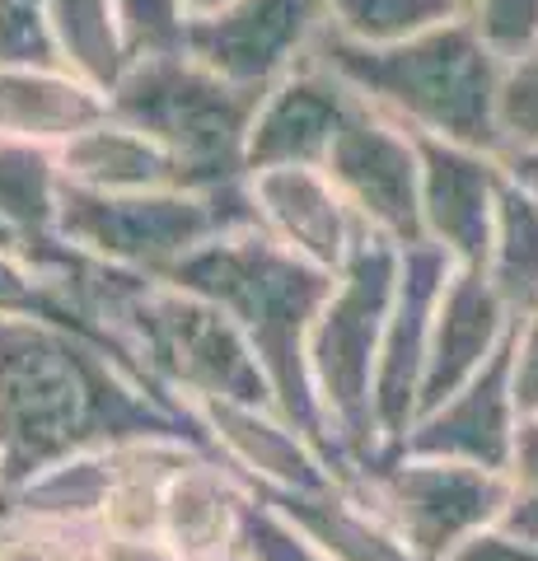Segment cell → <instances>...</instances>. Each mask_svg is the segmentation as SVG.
I'll list each match as a JSON object with an SVG mask.
<instances>
[{"label":"cell","mask_w":538,"mask_h":561,"mask_svg":"<svg viewBox=\"0 0 538 561\" xmlns=\"http://www.w3.org/2000/svg\"><path fill=\"white\" fill-rule=\"evenodd\" d=\"M141 435H193L197 421L154 393L103 342L51 313H0V468L10 491L76 449Z\"/></svg>","instance_id":"1"},{"label":"cell","mask_w":538,"mask_h":561,"mask_svg":"<svg viewBox=\"0 0 538 561\" xmlns=\"http://www.w3.org/2000/svg\"><path fill=\"white\" fill-rule=\"evenodd\" d=\"M169 280L183 290H197L202 300L230 313L234 328L249 337L257 365H263L272 402L328 449L314 389H309V370H305V342L328 290H333V272L290 253L263 225H239V230L220 234L202 253H193Z\"/></svg>","instance_id":"2"},{"label":"cell","mask_w":538,"mask_h":561,"mask_svg":"<svg viewBox=\"0 0 538 561\" xmlns=\"http://www.w3.org/2000/svg\"><path fill=\"white\" fill-rule=\"evenodd\" d=\"M314 57L328 70H337L370 108L403 122L408 131L501 154L496 84L506 61L478 38L468 14H455L436 28L385 47L346 43L337 33H323Z\"/></svg>","instance_id":"3"},{"label":"cell","mask_w":538,"mask_h":561,"mask_svg":"<svg viewBox=\"0 0 538 561\" xmlns=\"http://www.w3.org/2000/svg\"><path fill=\"white\" fill-rule=\"evenodd\" d=\"M398 276H403V249L370 234L333 276V290L309 328L305 370L337 468L385 449L375 431V379Z\"/></svg>","instance_id":"4"},{"label":"cell","mask_w":538,"mask_h":561,"mask_svg":"<svg viewBox=\"0 0 538 561\" xmlns=\"http://www.w3.org/2000/svg\"><path fill=\"white\" fill-rule=\"evenodd\" d=\"M263 90L225 80L193 51L136 57L108 94L113 113L141 127L173 164L183 187H234L249 179V131Z\"/></svg>","instance_id":"5"},{"label":"cell","mask_w":538,"mask_h":561,"mask_svg":"<svg viewBox=\"0 0 538 561\" xmlns=\"http://www.w3.org/2000/svg\"><path fill=\"white\" fill-rule=\"evenodd\" d=\"M253 225L249 179L234 187H146L84 192L66 187L61 239L103 267L169 280L211 239Z\"/></svg>","instance_id":"6"},{"label":"cell","mask_w":538,"mask_h":561,"mask_svg":"<svg viewBox=\"0 0 538 561\" xmlns=\"http://www.w3.org/2000/svg\"><path fill=\"white\" fill-rule=\"evenodd\" d=\"M342 478L375 505L416 561H445L463 538L496 524L511 486L506 472L416 454L403 445L346 463Z\"/></svg>","instance_id":"7"},{"label":"cell","mask_w":538,"mask_h":561,"mask_svg":"<svg viewBox=\"0 0 538 561\" xmlns=\"http://www.w3.org/2000/svg\"><path fill=\"white\" fill-rule=\"evenodd\" d=\"M323 173L346 197V206L360 216L370 234L398 243V249H416L426 243L422 230V140L408 131L403 122L385 117L356 99L352 117L342 122L323 160Z\"/></svg>","instance_id":"8"},{"label":"cell","mask_w":538,"mask_h":561,"mask_svg":"<svg viewBox=\"0 0 538 561\" xmlns=\"http://www.w3.org/2000/svg\"><path fill=\"white\" fill-rule=\"evenodd\" d=\"M323 33V0H225L220 10L187 20L183 47L244 90H272L282 76L314 57Z\"/></svg>","instance_id":"9"},{"label":"cell","mask_w":538,"mask_h":561,"mask_svg":"<svg viewBox=\"0 0 538 561\" xmlns=\"http://www.w3.org/2000/svg\"><path fill=\"white\" fill-rule=\"evenodd\" d=\"M193 421L202 445L257 496H295L337 478L328 449L272 402H197Z\"/></svg>","instance_id":"10"},{"label":"cell","mask_w":538,"mask_h":561,"mask_svg":"<svg viewBox=\"0 0 538 561\" xmlns=\"http://www.w3.org/2000/svg\"><path fill=\"white\" fill-rule=\"evenodd\" d=\"M449 262L440 249L416 243L403 249V276L389 309L385 346H379V379H375V431L379 445H403L412 421L422 416L426 398V360H431V319H436V295L449 276Z\"/></svg>","instance_id":"11"},{"label":"cell","mask_w":538,"mask_h":561,"mask_svg":"<svg viewBox=\"0 0 538 561\" xmlns=\"http://www.w3.org/2000/svg\"><path fill=\"white\" fill-rule=\"evenodd\" d=\"M422 140V230L455 267H482L496 225V202L506 187V160L496 150L459 140Z\"/></svg>","instance_id":"12"},{"label":"cell","mask_w":538,"mask_h":561,"mask_svg":"<svg viewBox=\"0 0 538 561\" xmlns=\"http://www.w3.org/2000/svg\"><path fill=\"white\" fill-rule=\"evenodd\" d=\"M356 90L319 57H309L263 90L249 131V173L257 169H323L342 122L356 108Z\"/></svg>","instance_id":"13"},{"label":"cell","mask_w":538,"mask_h":561,"mask_svg":"<svg viewBox=\"0 0 538 561\" xmlns=\"http://www.w3.org/2000/svg\"><path fill=\"white\" fill-rule=\"evenodd\" d=\"M249 202H253V225H263L276 243H286L290 253H300L305 262H314V267L333 276L370 239V230L346 206L333 179L309 164L249 173Z\"/></svg>","instance_id":"14"},{"label":"cell","mask_w":538,"mask_h":561,"mask_svg":"<svg viewBox=\"0 0 538 561\" xmlns=\"http://www.w3.org/2000/svg\"><path fill=\"white\" fill-rule=\"evenodd\" d=\"M519 421H525V412H519V398L511 383V346H506L482 375L459 383L449 398L431 402L403 435V449L506 472Z\"/></svg>","instance_id":"15"},{"label":"cell","mask_w":538,"mask_h":561,"mask_svg":"<svg viewBox=\"0 0 538 561\" xmlns=\"http://www.w3.org/2000/svg\"><path fill=\"white\" fill-rule=\"evenodd\" d=\"M515 309L501 300L482 267H449L445 286L436 295V319H431V360H426V398L440 402L482 375L488 365L511 346Z\"/></svg>","instance_id":"16"},{"label":"cell","mask_w":538,"mask_h":561,"mask_svg":"<svg viewBox=\"0 0 538 561\" xmlns=\"http://www.w3.org/2000/svg\"><path fill=\"white\" fill-rule=\"evenodd\" d=\"M253 486L244 478H234L211 449H197L164 491V519L160 538L169 542L183 561H206L239 548L249 515Z\"/></svg>","instance_id":"17"},{"label":"cell","mask_w":538,"mask_h":561,"mask_svg":"<svg viewBox=\"0 0 538 561\" xmlns=\"http://www.w3.org/2000/svg\"><path fill=\"white\" fill-rule=\"evenodd\" d=\"M113 103L90 80L66 66H5L0 70V136L5 140H38V146H66Z\"/></svg>","instance_id":"18"},{"label":"cell","mask_w":538,"mask_h":561,"mask_svg":"<svg viewBox=\"0 0 538 561\" xmlns=\"http://www.w3.org/2000/svg\"><path fill=\"white\" fill-rule=\"evenodd\" d=\"M295 529H300L328 561H416L398 534L379 519L375 505L337 472L333 482L295 496H267Z\"/></svg>","instance_id":"19"},{"label":"cell","mask_w":538,"mask_h":561,"mask_svg":"<svg viewBox=\"0 0 538 561\" xmlns=\"http://www.w3.org/2000/svg\"><path fill=\"white\" fill-rule=\"evenodd\" d=\"M206 449L193 435H141V440L108 445V501H103L99 529L103 534H136L160 538L164 519V491L187 459Z\"/></svg>","instance_id":"20"},{"label":"cell","mask_w":538,"mask_h":561,"mask_svg":"<svg viewBox=\"0 0 538 561\" xmlns=\"http://www.w3.org/2000/svg\"><path fill=\"white\" fill-rule=\"evenodd\" d=\"M66 183L84 192H146V187H183L179 164L154 146V140L131 127L127 117H99L61 146Z\"/></svg>","instance_id":"21"},{"label":"cell","mask_w":538,"mask_h":561,"mask_svg":"<svg viewBox=\"0 0 538 561\" xmlns=\"http://www.w3.org/2000/svg\"><path fill=\"white\" fill-rule=\"evenodd\" d=\"M66 187L71 183H66L57 146L0 136V220L20 239V253L61 234Z\"/></svg>","instance_id":"22"},{"label":"cell","mask_w":538,"mask_h":561,"mask_svg":"<svg viewBox=\"0 0 538 561\" xmlns=\"http://www.w3.org/2000/svg\"><path fill=\"white\" fill-rule=\"evenodd\" d=\"M108 445L103 449H76L66 459L38 468L10 491L5 511L28 515V519H51V524H80V529H99L103 501H108Z\"/></svg>","instance_id":"23"},{"label":"cell","mask_w":538,"mask_h":561,"mask_svg":"<svg viewBox=\"0 0 538 561\" xmlns=\"http://www.w3.org/2000/svg\"><path fill=\"white\" fill-rule=\"evenodd\" d=\"M47 20L61 66L76 70L80 80H90L94 90L113 94L117 80L127 76V66L136 61L113 0H47Z\"/></svg>","instance_id":"24"},{"label":"cell","mask_w":538,"mask_h":561,"mask_svg":"<svg viewBox=\"0 0 538 561\" xmlns=\"http://www.w3.org/2000/svg\"><path fill=\"white\" fill-rule=\"evenodd\" d=\"M482 272H488L501 300L515 309V319L538 305V197L519 187L515 179H506V187H501Z\"/></svg>","instance_id":"25"},{"label":"cell","mask_w":538,"mask_h":561,"mask_svg":"<svg viewBox=\"0 0 538 561\" xmlns=\"http://www.w3.org/2000/svg\"><path fill=\"white\" fill-rule=\"evenodd\" d=\"M323 5H328V33L366 47L403 43L412 33H426L463 14L455 0H323Z\"/></svg>","instance_id":"26"},{"label":"cell","mask_w":538,"mask_h":561,"mask_svg":"<svg viewBox=\"0 0 538 561\" xmlns=\"http://www.w3.org/2000/svg\"><path fill=\"white\" fill-rule=\"evenodd\" d=\"M103 529L0 511V561H94Z\"/></svg>","instance_id":"27"},{"label":"cell","mask_w":538,"mask_h":561,"mask_svg":"<svg viewBox=\"0 0 538 561\" xmlns=\"http://www.w3.org/2000/svg\"><path fill=\"white\" fill-rule=\"evenodd\" d=\"M496 140H501V160L525 154V150H538V51L501 66Z\"/></svg>","instance_id":"28"},{"label":"cell","mask_w":538,"mask_h":561,"mask_svg":"<svg viewBox=\"0 0 538 561\" xmlns=\"http://www.w3.org/2000/svg\"><path fill=\"white\" fill-rule=\"evenodd\" d=\"M5 66H61L47 0H0V70Z\"/></svg>","instance_id":"29"},{"label":"cell","mask_w":538,"mask_h":561,"mask_svg":"<svg viewBox=\"0 0 538 561\" xmlns=\"http://www.w3.org/2000/svg\"><path fill=\"white\" fill-rule=\"evenodd\" d=\"M463 14L501 61L538 51V0H468Z\"/></svg>","instance_id":"30"},{"label":"cell","mask_w":538,"mask_h":561,"mask_svg":"<svg viewBox=\"0 0 538 561\" xmlns=\"http://www.w3.org/2000/svg\"><path fill=\"white\" fill-rule=\"evenodd\" d=\"M123 20L131 57H160V51H183L187 43V5L183 0H113Z\"/></svg>","instance_id":"31"},{"label":"cell","mask_w":538,"mask_h":561,"mask_svg":"<svg viewBox=\"0 0 538 561\" xmlns=\"http://www.w3.org/2000/svg\"><path fill=\"white\" fill-rule=\"evenodd\" d=\"M239 548H244L253 561H328L314 542H309L295 524L276 511L267 496L249 501V515H244V534H239Z\"/></svg>","instance_id":"32"},{"label":"cell","mask_w":538,"mask_h":561,"mask_svg":"<svg viewBox=\"0 0 538 561\" xmlns=\"http://www.w3.org/2000/svg\"><path fill=\"white\" fill-rule=\"evenodd\" d=\"M511 383L519 412H538V305L515 319L511 332Z\"/></svg>","instance_id":"33"},{"label":"cell","mask_w":538,"mask_h":561,"mask_svg":"<svg viewBox=\"0 0 538 561\" xmlns=\"http://www.w3.org/2000/svg\"><path fill=\"white\" fill-rule=\"evenodd\" d=\"M51 295L24 253H0V313H47Z\"/></svg>","instance_id":"34"},{"label":"cell","mask_w":538,"mask_h":561,"mask_svg":"<svg viewBox=\"0 0 538 561\" xmlns=\"http://www.w3.org/2000/svg\"><path fill=\"white\" fill-rule=\"evenodd\" d=\"M445 561H538V548L506 534L501 524H488V529H478L473 538H463Z\"/></svg>","instance_id":"35"},{"label":"cell","mask_w":538,"mask_h":561,"mask_svg":"<svg viewBox=\"0 0 538 561\" xmlns=\"http://www.w3.org/2000/svg\"><path fill=\"white\" fill-rule=\"evenodd\" d=\"M496 524L515 538H525L538 548V486H525V482H511L506 486V501H501V515Z\"/></svg>","instance_id":"36"},{"label":"cell","mask_w":538,"mask_h":561,"mask_svg":"<svg viewBox=\"0 0 538 561\" xmlns=\"http://www.w3.org/2000/svg\"><path fill=\"white\" fill-rule=\"evenodd\" d=\"M94 561H183L164 538H136V534H99Z\"/></svg>","instance_id":"37"},{"label":"cell","mask_w":538,"mask_h":561,"mask_svg":"<svg viewBox=\"0 0 538 561\" xmlns=\"http://www.w3.org/2000/svg\"><path fill=\"white\" fill-rule=\"evenodd\" d=\"M506 478L511 482H525V486H538V412H525V421H519V435H515V454H511Z\"/></svg>","instance_id":"38"},{"label":"cell","mask_w":538,"mask_h":561,"mask_svg":"<svg viewBox=\"0 0 538 561\" xmlns=\"http://www.w3.org/2000/svg\"><path fill=\"white\" fill-rule=\"evenodd\" d=\"M506 169H511V179L525 187V192H534L538 197V150H525V154H511L506 160Z\"/></svg>","instance_id":"39"},{"label":"cell","mask_w":538,"mask_h":561,"mask_svg":"<svg viewBox=\"0 0 538 561\" xmlns=\"http://www.w3.org/2000/svg\"><path fill=\"white\" fill-rule=\"evenodd\" d=\"M187 5V20H197V14H211V10H220L225 0H183Z\"/></svg>","instance_id":"40"},{"label":"cell","mask_w":538,"mask_h":561,"mask_svg":"<svg viewBox=\"0 0 538 561\" xmlns=\"http://www.w3.org/2000/svg\"><path fill=\"white\" fill-rule=\"evenodd\" d=\"M0 253H20V239L5 230V220H0Z\"/></svg>","instance_id":"41"},{"label":"cell","mask_w":538,"mask_h":561,"mask_svg":"<svg viewBox=\"0 0 538 561\" xmlns=\"http://www.w3.org/2000/svg\"><path fill=\"white\" fill-rule=\"evenodd\" d=\"M206 561H253L244 548H230V552H220V557H206Z\"/></svg>","instance_id":"42"},{"label":"cell","mask_w":538,"mask_h":561,"mask_svg":"<svg viewBox=\"0 0 538 561\" xmlns=\"http://www.w3.org/2000/svg\"><path fill=\"white\" fill-rule=\"evenodd\" d=\"M5 501H10V482H5V468H0V511H5Z\"/></svg>","instance_id":"43"},{"label":"cell","mask_w":538,"mask_h":561,"mask_svg":"<svg viewBox=\"0 0 538 561\" xmlns=\"http://www.w3.org/2000/svg\"><path fill=\"white\" fill-rule=\"evenodd\" d=\"M455 5H459V10H468V0H455Z\"/></svg>","instance_id":"44"}]
</instances>
